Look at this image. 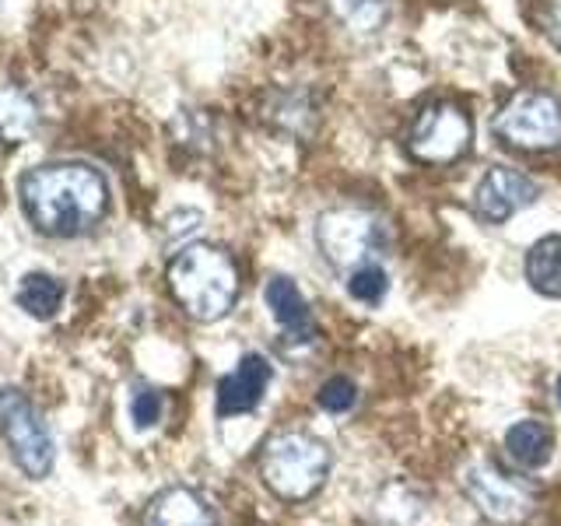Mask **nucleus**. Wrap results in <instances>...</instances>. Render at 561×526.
Wrapping results in <instances>:
<instances>
[{
    "instance_id": "obj_1",
    "label": "nucleus",
    "mask_w": 561,
    "mask_h": 526,
    "mask_svg": "<svg viewBox=\"0 0 561 526\" xmlns=\"http://www.w3.org/2000/svg\"><path fill=\"white\" fill-rule=\"evenodd\" d=\"M22 210L35 232L75 239L95 228L110 210V186L102 172L81 162H53L22 180Z\"/></svg>"
},
{
    "instance_id": "obj_2",
    "label": "nucleus",
    "mask_w": 561,
    "mask_h": 526,
    "mask_svg": "<svg viewBox=\"0 0 561 526\" xmlns=\"http://www.w3.org/2000/svg\"><path fill=\"white\" fill-rule=\"evenodd\" d=\"M169 288L183 312L197 323H215L236 306L239 271L218 245H190L169 267Z\"/></svg>"
},
{
    "instance_id": "obj_3",
    "label": "nucleus",
    "mask_w": 561,
    "mask_h": 526,
    "mask_svg": "<svg viewBox=\"0 0 561 526\" xmlns=\"http://www.w3.org/2000/svg\"><path fill=\"white\" fill-rule=\"evenodd\" d=\"M333 453L302 428H280L260 449V478L280 502H306L330 478Z\"/></svg>"
},
{
    "instance_id": "obj_4",
    "label": "nucleus",
    "mask_w": 561,
    "mask_h": 526,
    "mask_svg": "<svg viewBox=\"0 0 561 526\" xmlns=\"http://www.w3.org/2000/svg\"><path fill=\"white\" fill-rule=\"evenodd\" d=\"M386 225L365 207H333L316 221V245L333 271H355L362 263H376L386 250Z\"/></svg>"
},
{
    "instance_id": "obj_5",
    "label": "nucleus",
    "mask_w": 561,
    "mask_h": 526,
    "mask_svg": "<svg viewBox=\"0 0 561 526\" xmlns=\"http://www.w3.org/2000/svg\"><path fill=\"white\" fill-rule=\"evenodd\" d=\"M0 435H4L18 470L28 473L35 481L49 478L53 460H57L53 435L46 428L39 408H35L22 390H14V386L0 390Z\"/></svg>"
},
{
    "instance_id": "obj_6",
    "label": "nucleus",
    "mask_w": 561,
    "mask_h": 526,
    "mask_svg": "<svg viewBox=\"0 0 561 526\" xmlns=\"http://www.w3.org/2000/svg\"><path fill=\"white\" fill-rule=\"evenodd\" d=\"M495 134L523 151H551L561 145V105L548 92H519L495 116Z\"/></svg>"
},
{
    "instance_id": "obj_7",
    "label": "nucleus",
    "mask_w": 561,
    "mask_h": 526,
    "mask_svg": "<svg viewBox=\"0 0 561 526\" xmlns=\"http://www.w3.org/2000/svg\"><path fill=\"white\" fill-rule=\"evenodd\" d=\"M470 140H473L470 116L460 105L438 102L417 116L411 130V155L417 162H428V165H449L470 151Z\"/></svg>"
},
{
    "instance_id": "obj_8",
    "label": "nucleus",
    "mask_w": 561,
    "mask_h": 526,
    "mask_svg": "<svg viewBox=\"0 0 561 526\" xmlns=\"http://www.w3.org/2000/svg\"><path fill=\"white\" fill-rule=\"evenodd\" d=\"M463 488L470 502L481 508L488 519L502 526H516L534 513V491L502 473L495 464H473L463 473Z\"/></svg>"
},
{
    "instance_id": "obj_9",
    "label": "nucleus",
    "mask_w": 561,
    "mask_h": 526,
    "mask_svg": "<svg viewBox=\"0 0 561 526\" xmlns=\"http://www.w3.org/2000/svg\"><path fill=\"white\" fill-rule=\"evenodd\" d=\"M540 197V190L534 180H526L516 169H491L484 180L478 183V193H473V204H478V215L491 225H502L513 215H519L523 207H530Z\"/></svg>"
},
{
    "instance_id": "obj_10",
    "label": "nucleus",
    "mask_w": 561,
    "mask_h": 526,
    "mask_svg": "<svg viewBox=\"0 0 561 526\" xmlns=\"http://www.w3.org/2000/svg\"><path fill=\"white\" fill-rule=\"evenodd\" d=\"M271 373L274 368L263 355H242L232 373L218 382V403H215L218 418L253 414L271 386Z\"/></svg>"
},
{
    "instance_id": "obj_11",
    "label": "nucleus",
    "mask_w": 561,
    "mask_h": 526,
    "mask_svg": "<svg viewBox=\"0 0 561 526\" xmlns=\"http://www.w3.org/2000/svg\"><path fill=\"white\" fill-rule=\"evenodd\" d=\"M145 526H218V516L193 488L172 484L148 502Z\"/></svg>"
},
{
    "instance_id": "obj_12",
    "label": "nucleus",
    "mask_w": 561,
    "mask_h": 526,
    "mask_svg": "<svg viewBox=\"0 0 561 526\" xmlns=\"http://www.w3.org/2000/svg\"><path fill=\"white\" fill-rule=\"evenodd\" d=\"M263 295H267L271 316L280 323V330H285L288 338H295V341L312 338V312H309V302H306V295L298 291V285H295L291 277H274Z\"/></svg>"
},
{
    "instance_id": "obj_13",
    "label": "nucleus",
    "mask_w": 561,
    "mask_h": 526,
    "mask_svg": "<svg viewBox=\"0 0 561 526\" xmlns=\"http://www.w3.org/2000/svg\"><path fill=\"white\" fill-rule=\"evenodd\" d=\"M505 449H508V460H513L519 470H540V467L551 464L554 438H551V428L543 425V421L526 418V421H516V425L505 432Z\"/></svg>"
},
{
    "instance_id": "obj_14",
    "label": "nucleus",
    "mask_w": 561,
    "mask_h": 526,
    "mask_svg": "<svg viewBox=\"0 0 561 526\" xmlns=\"http://www.w3.org/2000/svg\"><path fill=\"white\" fill-rule=\"evenodd\" d=\"M39 105L22 88H0V140L4 145H22L39 130Z\"/></svg>"
},
{
    "instance_id": "obj_15",
    "label": "nucleus",
    "mask_w": 561,
    "mask_h": 526,
    "mask_svg": "<svg viewBox=\"0 0 561 526\" xmlns=\"http://www.w3.org/2000/svg\"><path fill=\"white\" fill-rule=\"evenodd\" d=\"M526 281L543 298H561V236H543L526 253Z\"/></svg>"
},
{
    "instance_id": "obj_16",
    "label": "nucleus",
    "mask_w": 561,
    "mask_h": 526,
    "mask_svg": "<svg viewBox=\"0 0 561 526\" xmlns=\"http://www.w3.org/2000/svg\"><path fill=\"white\" fill-rule=\"evenodd\" d=\"M18 306L35 320H49L64 306V285L53 274H25L18 288Z\"/></svg>"
},
{
    "instance_id": "obj_17",
    "label": "nucleus",
    "mask_w": 561,
    "mask_h": 526,
    "mask_svg": "<svg viewBox=\"0 0 561 526\" xmlns=\"http://www.w3.org/2000/svg\"><path fill=\"white\" fill-rule=\"evenodd\" d=\"M386 288H390V277L379 267V263H362L347 274V295L362 306H379Z\"/></svg>"
},
{
    "instance_id": "obj_18",
    "label": "nucleus",
    "mask_w": 561,
    "mask_h": 526,
    "mask_svg": "<svg viewBox=\"0 0 561 526\" xmlns=\"http://www.w3.org/2000/svg\"><path fill=\"white\" fill-rule=\"evenodd\" d=\"M333 11H337L347 25H355L358 32H373L390 11V0H330Z\"/></svg>"
},
{
    "instance_id": "obj_19",
    "label": "nucleus",
    "mask_w": 561,
    "mask_h": 526,
    "mask_svg": "<svg viewBox=\"0 0 561 526\" xmlns=\"http://www.w3.org/2000/svg\"><path fill=\"white\" fill-rule=\"evenodd\" d=\"M316 400H320V408H323L327 414H347V411L358 403V386L351 382L347 376H330V379L320 386V393H316Z\"/></svg>"
},
{
    "instance_id": "obj_20",
    "label": "nucleus",
    "mask_w": 561,
    "mask_h": 526,
    "mask_svg": "<svg viewBox=\"0 0 561 526\" xmlns=\"http://www.w3.org/2000/svg\"><path fill=\"white\" fill-rule=\"evenodd\" d=\"M130 414H134L137 428H154L158 421H162V393L151 390V386H140V390L134 393Z\"/></svg>"
},
{
    "instance_id": "obj_21",
    "label": "nucleus",
    "mask_w": 561,
    "mask_h": 526,
    "mask_svg": "<svg viewBox=\"0 0 561 526\" xmlns=\"http://www.w3.org/2000/svg\"><path fill=\"white\" fill-rule=\"evenodd\" d=\"M548 22H551V35H554V43L561 46V0H551V14H548Z\"/></svg>"
},
{
    "instance_id": "obj_22",
    "label": "nucleus",
    "mask_w": 561,
    "mask_h": 526,
    "mask_svg": "<svg viewBox=\"0 0 561 526\" xmlns=\"http://www.w3.org/2000/svg\"><path fill=\"white\" fill-rule=\"evenodd\" d=\"M558 408H561V376H558Z\"/></svg>"
}]
</instances>
